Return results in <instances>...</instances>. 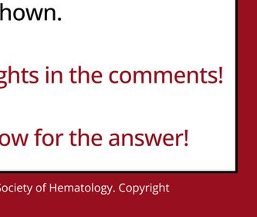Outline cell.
<instances>
[{
	"label": "cell",
	"instance_id": "6da1fadb",
	"mask_svg": "<svg viewBox=\"0 0 257 217\" xmlns=\"http://www.w3.org/2000/svg\"><path fill=\"white\" fill-rule=\"evenodd\" d=\"M13 17L17 21L22 20L25 17V12H24L23 9H20V8L16 9L13 12Z\"/></svg>",
	"mask_w": 257,
	"mask_h": 217
},
{
	"label": "cell",
	"instance_id": "7a4b0ae2",
	"mask_svg": "<svg viewBox=\"0 0 257 217\" xmlns=\"http://www.w3.org/2000/svg\"><path fill=\"white\" fill-rule=\"evenodd\" d=\"M42 143L46 146L52 145L53 143V138L51 134H46L42 137Z\"/></svg>",
	"mask_w": 257,
	"mask_h": 217
},
{
	"label": "cell",
	"instance_id": "3957f363",
	"mask_svg": "<svg viewBox=\"0 0 257 217\" xmlns=\"http://www.w3.org/2000/svg\"><path fill=\"white\" fill-rule=\"evenodd\" d=\"M9 143H10V138L7 134H2L0 135V145H9Z\"/></svg>",
	"mask_w": 257,
	"mask_h": 217
},
{
	"label": "cell",
	"instance_id": "277c9868",
	"mask_svg": "<svg viewBox=\"0 0 257 217\" xmlns=\"http://www.w3.org/2000/svg\"><path fill=\"white\" fill-rule=\"evenodd\" d=\"M34 14H35V15L37 16V21H39V20H40L41 18L38 16V13H37V9H36V8H34V9H33V12H32V14H31V15H30V19H29V20L31 21L32 19H33V15H34Z\"/></svg>",
	"mask_w": 257,
	"mask_h": 217
},
{
	"label": "cell",
	"instance_id": "5b68a950",
	"mask_svg": "<svg viewBox=\"0 0 257 217\" xmlns=\"http://www.w3.org/2000/svg\"><path fill=\"white\" fill-rule=\"evenodd\" d=\"M2 9H3V3H0V20L1 21L3 20V12H2Z\"/></svg>",
	"mask_w": 257,
	"mask_h": 217
},
{
	"label": "cell",
	"instance_id": "8992f818",
	"mask_svg": "<svg viewBox=\"0 0 257 217\" xmlns=\"http://www.w3.org/2000/svg\"><path fill=\"white\" fill-rule=\"evenodd\" d=\"M42 131V128L37 129V134H36V136H37V144H36V145H37V146H39V136L40 135V134H39V131Z\"/></svg>",
	"mask_w": 257,
	"mask_h": 217
},
{
	"label": "cell",
	"instance_id": "52a82bcc",
	"mask_svg": "<svg viewBox=\"0 0 257 217\" xmlns=\"http://www.w3.org/2000/svg\"><path fill=\"white\" fill-rule=\"evenodd\" d=\"M76 73V71H74V69H72L71 70H70V74H71V82L73 84H76L77 83V81H74V74Z\"/></svg>",
	"mask_w": 257,
	"mask_h": 217
},
{
	"label": "cell",
	"instance_id": "ba28073f",
	"mask_svg": "<svg viewBox=\"0 0 257 217\" xmlns=\"http://www.w3.org/2000/svg\"><path fill=\"white\" fill-rule=\"evenodd\" d=\"M7 87V82L6 81H0V89L5 88Z\"/></svg>",
	"mask_w": 257,
	"mask_h": 217
},
{
	"label": "cell",
	"instance_id": "9c48e42d",
	"mask_svg": "<svg viewBox=\"0 0 257 217\" xmlns=\"http://www.w3.org/2000/svg\"><path fill=\"white\" fill-rule=\"evenodd\" d=\"M11 66H9V83L10 84L12 82V70H11Z\"/></svg>",
	"mask_w": 257,
	"mask_h": 217
},
{
	"label": "cell",
	"instance_id": "30bf717a",
	"mask_svg": "<svg viewBox=\"0 0 257 217\" xmlns=\"http://www.w3.org/2000/svg\"><path fill=\"white\" fill-rule=\"evenodd\" d=\"M75 134H74V131H72V132L70 133V135H71V145L73 146H76V145H77L76 144H74V135H75Z\"/></svg>",
	"mask_w": 257,
	"mask_h": 217
},
{
	"label": "cell",
	"instance_id": "8fae6325",
	"mask_svg": "<svg viewBox=\"0 0 257 217\" xmlns=\"http://www.w3.org/2000/svg\"><path fill=\"white\" fill-rule=\"evenodd\" d=\"M7 71H0V79H3L6 78V74Z\"/></svg>",
	"mask_w": 257,
	"mask_h": 217
},
{
	"label": "cell",
	"instance_id": "7c38bea8",
	"mask_svg": "<svg viewBox=\"0 0 257 217\" xmlns=\"http://www.w3.org/2000/svg\"><path fill=\"white\" fill-rule=\"evenodd\" d=\"M135 138H136V139L138 140V141H140V142H142V144H140V145H136V146H142V145H144V141H143V140L138 138V135H137V134H136V136H135Z\"/></svg>",
	"mask_w": 257,
	"mask_h": 217
},
{
	"label": "cell",
	"instance_id": "4fadbf2b",
	"mask_svg": "<svg viewBox=\"0 0 257 217\" xmlns=\"http://www.w3.org/2000/svg\"><path fill=\"white\" fill-rule=\"evenodd\" d=\"M61 136H63V134H57V146H59V138Z\"/></svg>",
	"mask_w": 257,
	"mask_h": 217
},
{
	"label": "cell",
	"instance_id": "5bb4252c",
	"mask_svg": "<svg viewBox=\"0 0 257 217\" xmlns=\"http://www.w3.org/2000/svg\"><path fill=\"white\" fill-rule=\"evenodd\" d=\"M112 135H115V136H117V143H116V145H119V136H118V134H111V136Z\"/></svg>",
	"mask_w": 257,
	"mask_h": 217
},
{
	"label": "cell",
	"instance_id": "9a60e30c",
	"mask_svg": "<svg viewBox=\"0 0 257 217\" xmlns=\"http://www.w3.org/2000/svg\"><path fill=\"white\" fill-rule=\"evenodd\" d=\"M81 72V66H79V83H81V75L82 74H80Z\"/></svg>",
	"mask_w": 257,
	"mask_h": 217
},
{
	"label": "cell",
	"instance_id": "2e32d148",
	"mask_svg": "<svg viewBox=\"0 0 257 217\" xmlns=\"http://www.w3.org/2000/svg\"><path fill=\"white\" fill-rule=\"evenodd\" d=\"M79 145H81V129L79 128Z\"/></svg>",
	"mask_w": 257,
	"mask_h": 217
},
{
	"label": "cell",
	"instance_id": "e0dca14e",
	"mask_svg": "<svg viewBox=\"0 0 257 217\" xmlns=\"http://www.w3.org/2000/svg\"><path fill=\"white\" fill-rule=\"evenodd\" d=\"M46 84H48L49 83V82H50V79H49V75H50V73H49V72L48 71H46Z\"/></svg>",
	"mask_w": 257,
	"mask_h": 217
},
{
	"label": "cell",
	"instance_id": "ac0fdd59",
	"mask_svg": "<svg viewBox=\"0 0 257 217\" xmlns=\"http://www.w3.org/2000/svg\"><path fill=\"white\" fill-rule=\"evenodd\" d=\"M182 135H183V134H181L180 135H179V134H176V145L177 146L178 145V138H179L180 136H182Z\"/></svg>",
	"mask_w": 257,
	"mask_h": 217
},
{
	"label": "cell",
	"instance_id": "d6986e66",
	"mask_svg": "<svg viewBox=\"0 0 257 217\" xmlns=\"http://www.w3.org/2000/svg\"><path fill=\"white\" fill-rule=\"evenodd\" d=\"M19 138H20V139H21V141H22V145H23V146L26 145V143H25V142H24L23 139H22V134H19Z\"/></svg>",
	"mask_w": 257,
	"mask_h": 217
},
{
	"label": "cell",
	"instance_id": "ffe728a7",
	"mask_svg": "<svg viewBox=\"0 0 257 217\" xmlns=\"http://www.w3.org/2000/svg\"><path fill=\"white\" fill-rule=\"evenodd\" d=\"M154 136H155V135H154V134H152V137H151V139L150 140V142H149L148 145H148V146H151V142H152V139H153V138H154Z\"/></svg>",
	"mask_w": 257,
	"mask_h": 217
},
{
	"label": "cell",
	"instance_id": "44dd1931",
	"mask_svg": "<svg viewBox=\"0 0 257 217\" xmlns=\"http://www.w3.org/2000/svg\"><path fill=\"white\" fill-rule=\"evenodd\" d=\"M26 13H27L28 19H30V12H29V9H28V8H26Z\"/></svg>",
	"mask_w": 257,
	"mask_h": 217
},
{
	"label": "cell",
	"instance_id": "7402d4cb",
	"mask_svg": "<svg viewBox=\"0 0 257 217\" xmlns=\"http://www.w3.org/2000/svg\"><path fill=\"white\" fill-rule=\"evenodd\" d=\"M44 12H45L44 13H45V19H45V21H47L48 19H47V14H46V8H45L44 9Z\"/></svg>",
	"mask_w": 257,
	"mask_h": 217
},
{
	"label": "cell",
	"instance_id": "603a6c76",
	"mask_svg": "<svg viewBox=\"0 0 257 217\" xmlns=\"http://www.w3.org/2000/svg\"><path fill=\"white\" fill-rule=\"evenodd\" d=\"M185 142L188 141V130H185Z\"/></svg>",
	"mask_w": 257,
	"mask_h": 217
},
{
	"label": "cell",
	"instance_id": "cb8c5ba5",
	"mask_svg": "<svg viewBox=\"0 0 257 217\" xmlns=\"http://www.w3.org/2000/svg\"><path fill=\"white\" fill-rule=\"evenodd\" d=\"M162 134H160L159 140H158V142H157V144H156V146H158V145H159V142H160V141H161V138H162Z\"/></svg>",
	"mask_w": 257,
	"mask_h": 217
},
{
	"label": "cell",
	"instance_id": "d4e9b609",
	"mask_svg": "<svg viewBox=\"0 0 257 217\" xmlns=\"http://www.w3.org/2000/svg\"><path fill=\"white\" fill-rule=\"evenodd\" d=\"M6 190H7V187H6V186H4V187H3V191L6 192Z\"/></svg>",
	"mask_w": 257,
	"mask_h": 217
},
{
	"label": "cell",
	"instance_id": "484cf974",
	"mask_svg": "<svg viewBox=\"0 0 257 217\" xmlns=\"http://www.w3.org/2000/svg\"><path fill=\"white\" fill-rule=\"evenodd\" d=\"M25 189H26V191L27 192V193H29V190H28V189H27V186H26V187H25Z\"/></svg>",
	"mask_w": 257,
	"mask_h": 217
},
{
	"label": "cell",
	"instance_id": "4316f807",
	"mask_svg": "<svg viewBox=\"0 0 257 217\" xmlns=\"http://www.w3.org/2000/svg\"><path fill=\"white\" fill-rule=\"evenodd\" d=\"M37 191H39V190H40V187H39V186H38V187L37 188Z\"/></svg>",
	"mask_w": 257,
	"mask_h": 217
},
{
	"label": "cell",
	"instance_id": "83f0119b",
	"mask_svg": "<svg viewBox=\"0 0 257 217\" xmlns=\"http://www.w3.org/2000/svg\"><path fill=\"white\" fill-rule=\"evenodd\" d=\"M11 189V191H13H13H14V187H13V186H12L11 189Z\"/></svg>",
	"mask_w": 257,
	"mask_h": 217
}]
</instances>
